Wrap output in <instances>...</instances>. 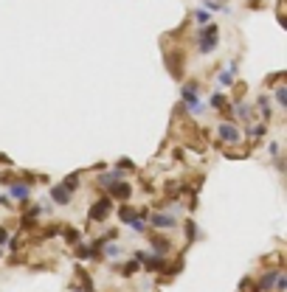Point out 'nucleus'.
Here are the masks:
<instances>
[{
    "label": "nucleus",
    "instance_id": "nucleus-1",
    "mask_svg": "<svg viewBox=\"0 0 287 292\" xmlns=\"http://www.w3.org/2000/svg\"><path fill=\"white\" fill-rule=\"evenodd\" d=\"M200 85L197 82H189V85H183V90H180V107H186L192 113V116H203L206 113V107H203V101H200Z\"/></svg>",
    "mask_w": 287,
    "mask_h": 292
},
{
    "label": "nucleus",
    "instance_id": "nucleus-2",
    "mask_svg": "<svg viewBox=\"0 0 287 292\" xmlns=\"http://www.w3.org/2000/svg\"><path fill=\"white\" fill-rule=\"evenodd\" d=\"M217 43H220L217 25H203V28L197 31V51H200V54H211V51L217 48Z\"/></svg>",
    "mask_w": 287,
    "mask_h": 292
},
{
    "label": "nucleus",
    "instance_id": "nucleus-3",
    "mask_svg": "<svg viewBox=\"0 0 287 292\" xmlns=\"http://www.w3.org/2000/svg\"><path fill=\"white\" fill-rule=\"evenodd\" d=\"M110 213H113V200H110L107 194H102V197H99V200L90 205V219H93V222H104Z\"/></svg>",
    "mask_w": 287,
    "mask_h": 292
},
{
    "label": "nucleus",
    "instance_id": "nucleus-4",
    "mask_svg": "<svg viewBox=\"0 0 287 292\" xmlns=\"http://www.w3.org/2000/svg\"><path fill=\"white\" fill-rule=\"evenodd\" d=\"M149 225L152 228H161V231H169V228H177V216L169 211H155V213H147Z\"/></svg>",
    "mask_w": 287,
    "mask_h": 292
},
{
    "label": "nucleus",
    "instance_id": "nucleus-5",
    "mask_svg": "<svg viewBox=\"0 0 287 292\" xmlns=\"http://www.w3.org/2000/svg\"><path fill=\"white\" fill-rule=\"evenodd\" d=\"M107 197H110V200H118V202H127L130 197H133V186L118 180V182H113V186H107Z\"/></svg>",
    "mask_w": 287,
    "mask_h": 292
},
{
    "label": "nucleus",
    "instance_id": "nucleus-6",
    "mask_svg": "<svg viewBox=\"0 0 287 292\" xmlns=\"http://www.w3.org/2000/svg\"><path fill=\"white\" fill-rule=\"evenodd\" d=\"M217 135H220V140H228V143H239V138H242V132H239L231 121L217 124Z\"/></svg>",
    "mask_w": 287,
    "mask_h": 292
},
{
    "label": "nucleus",
    "instance_id": "nucleus-7",
    "mask_svg": "<svg viewBox=\"0 0 287 292\" xmlns=\"http://www.w3.org/2000/svg\"><path fill=\"white\" fill-rule=\"evenodd\" d=\"M9 200L28 202L31 200V186L28 182H12V186H9Z\"/></svg>",
    "mask_w": 287,
    "mask_h": 292
},
{
    "label": "nucleus",
    "instance_id": "nucleus-8",
    "mask_svg": "<svg viewBox=\"0 0 287 292\" xmlns=\"http://www.w3.org/2000/svg\"><path fill=\"white\" fill-rule=\"evenodd\" d=\"M276 275H279V270H268L257 284H250V286H253L257 292H270V289H273V284H276Z\"/></svg>",
    "mask_w": 287,
    "mask_h": 292
},
{
    "label": "nucleus",
    "instance_id": "nucleus-9",
    "mask_svg": "<svg viewBox=\"0 0 287 292\" xmlns=\"http://www.w3.org/2000/svg\"><path fill=\"white\" fill-rule=\"evenodd\" d=\"M51 200H54L56 205H68V202L74 200V191H68L65 186L59 182V186H54V189H51Z\"/></svg>",
    "mask_w": 287,
    "mask_h": 292
},
{
    "label": "nucleus",
    "instance_id": "nucleus-10",
    "mask_svg": "<svg viewBox=\"0 0 287 292\" xmlns=\"http://www.w3.org/2000/svg\"><path fill=\"white\" fill-rule=\"evenodd\" d=\"M149 247H152L149 253H158V256H164V259H166V253L172 250V244L166 242V239H161V236H149Z\"/></svg>",
    "mask_w": 287,
    "mask_h": 292
},
{
    "label": "nucleus",
    "instance_id": "nucleus-11",
    "mask_svg": "<svg viewBox=\"0 0 287 292\" xmlns=\"http://www.w3.org/2000/svg\"><path fill=\"white\" fill-rule=\"evenodd\" d=\"M135 216H138V211H135L133 205H127V202H121V205H118V219H121L124 225H130Z\"/></svg>",
    "mask_w": 287,
    "mask_h": 292
},
{
    "label": "nucleus",
    "instance_id": "nucleus-12",
    "mask_svg": "<svg viewBox=\"0 0 287 292\" xmlns=\"http://www.w3.org/2000/svg\"><path fill=\"white\" fill-rule=\"evenodd\" d=\"M59 233L65 236L68 244H79V242H82V233L76 231V228H59Z\"/></svg>",
    "mask_w": 287,
    "mask_h": 292
},
{
    "label": "nucleus",
    "instance_id": "nucleus-13",
    "mask_svg": "<svg viewBox=\"0 0 287 292\" xmlns=\"http://www.w3.org/2000/svg\"><path fill=\"white\" fill-rule=\"evenodd\" d=\"M273 104H279L281 110L287 107V85H276V93H273Z\"/></svg>",
    "mask_w": 287,
    "mask_h": 292
},
{
    "label": "nucleus",
    "instance_id": "nucleus-14",
    "mask_svg": "<svg viewBox=\"0 0 287 292\" xmlns=\"http://www.w3.org/2000/svg\"><path fill=\"white\" fill-rule=\"evenodd\" d=\"M257 110L265 116V121H268V118H270V96H259L257 98Z\"/></svg>",
    "mask_w": 287,
    "mask_h": 292
},
{
    "label": "nucleus",
    "instance_id": "nucleus-15",
    "mask_svg": "<svg viewBox=\"0 0 287 292\" xmlns=\"http://www.w3.org/2000/svg\"><path fill=\"white\" fill-rule=\"evenodd\" d=\"M234 113H237L242 121H250V107L248 104H242V101H234Z\"/></svg>",
    "mask_w": 287,
    "mask_h": 292
},
{
    "label": "nucleus",
    "instance_id": "nucleus-16",
    "mask_svg": "<svg viewBox=\"0 0 287 292\" xmlns=\"http://www.w3.org/2000/svg\"><path fill=\"white\" fill-rule=\"evenodd\" d=\"M226 101H228V98L222 96V93H214V96L208 98V107H211V110H222V107H226Z\"/></svg>",
    "mask_w": 287,
    "mask_h": 292
},
{
    "label": "nucleus",
    "instance_id": "nucleus-17",
    "mask_svg": "<svg viewBox=\"0 0 287 292\" xmlns=\"http://www.w3.org/2000/svg\"><path fill=\"white\" fill-rule=\"evenodd\" d=\"M273 289H276V292H284V289H287V273H281V270H279V275H276V284H273Z\"/></svg>",
    "mask_w": 287,
    "mask_h": 292
},
{
    "label": "nucleus",
    "instance_id": "nucleus-18",
    "mask_svg": "<svg viewBox=\"0 0 287 292\" xmlns=\"http://www.w3.org/2000/svg\"><path fill=\"white\" fill-rule=\"evenodd\" d=\"M217 82H220L222 87H231V85H234V73H231V70H222L220 76H217Z\"/></svg>",
    "mask_w": 287,
    "mask_h": 292
},
{
    "label": "nucleus",
    "instance_id": "nucleus-19",
    "mask_svg": "<svg viewBox=\"0 0 287 292\" xmlns=\"http://www.w3.org/2000/svg\"><path fill=\"white\" fill-rule=\"evenodd\" d=\"M195 20H197V25H208V12H200V9H197Z\"/></svg>",
    "mask_w": 287,
    "mask_h": 292
},
{
    "label": "nucleus",
    "instance_id": "nucleus-20",
    "mask_svg": "<svg viewBox=\"0 0 287 292\" xmlns=\"http://www.w3.org/2000/svg\"><path fill=\"white\" fill-rule=\"evenodd\" d=\"M268 152H270V158H279L281 146H279V143H270V146H268Z\"/></svg>",
    "mask_w": 287,
    "mask_h": 292
},
{
    "label": "nucleus",
    "instance_id": "nucleus-21",
    "mask_svg": "<svg viewBox=\"0 0 287 292\" xmlns=\"http://www.w3.org/2000/svg\"><path fill=\"white\" fill-rule=\"evenodd\" d=\"M186 239H189V242L195 239V222H186Z\"/></svg>",
    "mask_w": 287,
    "mask_h": 292
},
{
    "label": "nucleus",
    "instance_id": "nucleus-22",
    "mask_svg": "<svg viewBox=\"0 0 287 292\" xmlns=\"http://www.w3.org/2000/svg\"><path fill=\"white\" fill-rule=\"evenodd\" d=\"M9 242V231H6V228H3V225H0V247H3V244H6Z\"/></svg>",
    "mask_w": 287,
    "mask_h": 292
},
{
    "label": "nucleus",
    "instance_id": "nucleus-23",
    "mask_svg": "<svg viewBox=\"0 0 287 292\" xmlns=\"http://www.w3.org/2000/svg\"><path fill=\"white\" fill-rule=\"evenodd\" d=\"M0 259H3V247H0Z\"/></svg>",
    "mask_w": 287,
    "mask_h": 292
},
{
    "label": "nucleus",
    "instance_id": "nucleus-24",
    "mask_svg": "<svg viewBox=\"0 0 287 292\" xmlns=\"http://www.w3.org/2000/svg\"><path fill=\"white\" fill-rule=\"evenodd\" d=\"M220 3H226V0H220Z\"/></svg>",
    "mask_w": 287,
    "mask_h": 292
}]
</instances>
